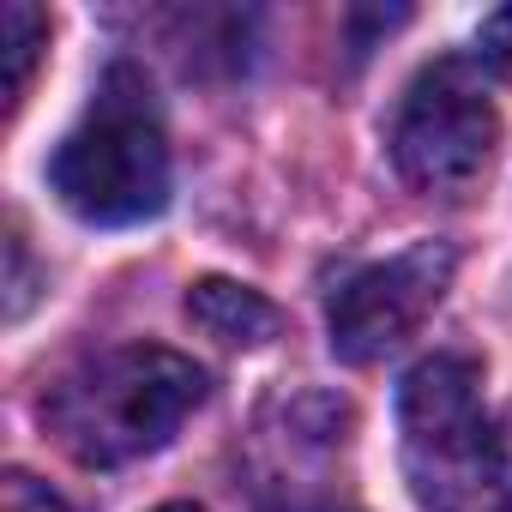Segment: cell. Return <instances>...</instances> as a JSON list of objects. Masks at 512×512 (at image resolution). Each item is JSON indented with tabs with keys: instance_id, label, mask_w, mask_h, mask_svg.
<instances>
[{
	"instance_id": "1",
	"label": "cell",
	"mask_w": 512,
	"mask_h": 512,
	"mask_svg": "<svg viewBox=\"0 0 512 512\" xmlns=\"http://www.w3.org/2000/svg\"><path fill=\"white\" fill-rule=\"evenodd\" d=\"M199 398H205L199 362L163 344H127L73 368L49 392L43 416L79 464L109 470V464H133L169 446L175 428L199 410Z\"/></svg>"
},
{
	"instance_id": "2",
	"label": "cell",
	"mask_w": 512,
	"mask_h": 512,
	"mask_svg": "<svg viewBox=\"0 0 512 512\" xmlns=\"http://www.w3.org/2000/svg\"><path fill=\"white\" fill-rule=\"evenodd\" d=\"M404 470L428 512H488L512 464L482 404V368L470 356H428L398 386Z\"/></svg>"
},
{
	"instance_id": "3",
	"label": "cell",
	"mask_w": 512,
	"mask_h": 512,
	"mask_svg": "<svg viewBox=\"0 0 512 512\" xmlns=\"http://www.w3.org/2000/svg\"><path fill=\"white\" fill-rule=\"evenodd\" d=\"M49 181L85 223H145L169 205V145L133 67H109L91 115L61 139Z\"/></svg>"
},
{
	"instance_id": "4",
	"label": "cell",
	"mask_w": 512,
	"mask_h": 512,
	"mask_svg": "<svg viewBox=\"0 0 512 512\" xmlns=\"http://www.w3.org/2000/svg\"><path fill=\"white\" fill-rule=\"evenodd\" d=\"M494 145H500V109L476 61L446 55L410 79L392 115V163L410 187L458 199L488 175Z\"/></svg>"
},
{
	"instance_id": "5",
	"label": "cell",
	"mask_w": 512,
	"mask_h": 512,
	"mask_svg": "<svg viewBox=\"0 0 512 512\" xmlns=\"http://www.w3.org/2000/svg\"><path fill=\"white\" fill-rule=\"evenodd\" d=\"M452 266L458 260H452L446 241H416V247L392 253V260L362 266L356 278H344L338 296H332V314H326L338 362L362 368V362L392 356L440 308V296L452 284Z\"/></svg>"
},
{
	"instance_id": "6",
	"label": "cell",
	"mask_w": 512,
	"mask_h": 512,
	"mask_svg": "<svg viewBox=\"0 0 512 512\" xmlns=\"http://www.w3.org/2000/svg\"><path fill=\"white\" fill-rule=\"evenodd\" d=\"M187 320L199 332H211L217 344H235V350H260L284 332V308L260 290L235 284V278H199L187 290Z\"/></svg>"
},
{
	"instance_id": "7",
	"label": "cell",
	"mask_w": 512,
	"mask_h": 512,
	"mask_svg": "<svg viewBox=\"0 0 512 512\" xmlns=\"http://www.w3.org/2000/svg\"><path fill=\"white\" fill-rule=\"evenodd\" d=\"M43 43H49L43 7H31V0H7V7H0V67H7V103L25 97Z\"/></svg>"
},
{
	"instance_id": "8",
	"label": "cell",
	"mask_w": 512,
	"mask_h": 512,
	"mask_svg": "<svg viewBox=\"0 0 512 512\" xmlns=\"http://www.w3.org/2000/svg\"><path fill=\"white\" fill-rule=\"evenodd\" d=\"M476 67L494 79H512V7H494L476 25Z\"/></svg>"
},
{
	"instance_id": "9",
	"label": "cell",
	"mask_w": 512,
	"mask_h": 512,
	"mask_svg": "<svg viewBox=\"0 0 512 512\" xmlns=\"http://www.w3.org/2000/svg\"><path fill=\"white\" fill-rule=\"evenodd\" d=\"M0 512H79V506H73V500H61L49 482H37V476L13 470V476H7V488H0Z\"/></svg>"
},
{
	"instance_id": "10",
	"label": "cell",
	"mask_w": 512,
	"mask_h": 512,
	"mask_svg": "<svg viewBox=\"0 0 512 512\" xmlns=\"http://www.w3.org/2000/svg\"><path fill=\"white\" fill-rule=\"evenodd\" d=\"M488 512H512V476H506V488H500V494L488 500Z\"/></svg>"
},
{
	"instance_id": "11",
	"label": "cell",
	"mask_w": 512,
	"mask_h": 512,
	"mask_svg": "<svg viewBox=\"0 0 512 512\" xmlns=\"http://www.w3.org/2000/svg\"><path fill=\"white\" fill-rule=\"evenodd\" d=\"M157 512H199V506H187V500H169V506H157Z\"/></svg>"
}]
</instances>
